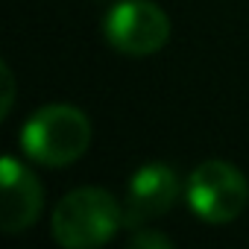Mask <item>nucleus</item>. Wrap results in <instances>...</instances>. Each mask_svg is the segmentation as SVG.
<instances>
[{
	"instance_id": "obj_1",
	"label": "nucleus",
	"mask_w": 249,
	"mask_h": 249,
	"mask_svg": "<svg viewBox=\"0 0 249 249\" xmlns=\"http://www.w3.org/2000/svg\"><path fill=\"white\" fill-rule=\"evenodd\" d=\"M91 120L82 108L68 103L41 106L21 129V150L27 159L44 167H68L91 147Z\"/></svg>"
},
{
	"instance_id": "obj_6",
	"label": "nucleus",
	"mask_w": 249,
	"mask_h": 249,
	"mask_svg": "<svg viewBox=\"0 0 249 249\" xmlns=\"http://www.w3.org/2000/svg\"><path fill=\"white\" fill-rule=\"evenodd\" d=\"M0 188H3L0 229L6 234H18L36 226L44 208V191L36 173L27 164H21L15 156H3V161H0Z\"/></svg>"
},
{
	"instance_id": "obj_5",
	"label": "nucleus",
	"mask_w": 249,
	"mask_h": 249,
	"mask_svg": "<svg viewBox=\"0 0 249 249\" xmlns=\"http://www.w3.org/2000/svg\"><path fill=\"white\" fill-rule=\"evenodd\" d=\"M179 191H182V182L170 164L150 161V164L138 167L129 179L126 199H123V220H126V226L138 229V226L167 214L173 208V202L179 199Z\"/></svg>"
},
{
	"instance_id": "obj_8",
	"label": "nucleus",
	"mask_w": 249,
	"mask_h": 249,
	"mask_svg": "<svg viewBox=\"0 0 249 249\" xmlns=\"http://www.w3.org/2000/svg\"><path fill=\"white\" fill-rule=\"evenodd\" d=\"M0 71H3V100H0V117H6V114H9V108H12L15 79H12V71H9V65H6V62L0 65Z\"/></svg>"
},
{
	"instance_id": "obj_7",
	"label": "nucleus",
	"mask_w": 249,
	"mask_h": 249,
	"mask_svg": "<svg viewBox=\"0 0 249 249\" xmlns=\"http://www.w3.org/2000/svg\"><path fill=\"white\" fill-rule=\"evenodd\" d=\"M132 246H141V249H167L173 246V240L161 231H153V229H141L132 234Z\"/></svg>"
},
{
	"instance_id": "obj_2",
	"label": "nucleus",
	"mask_w": 249,
	"mask_h": 249,
	"mask_svg": "<svg viewBox=\"0 0 249 249\" xmlns=\"http://www.w3.org/2000/svg\"><path fill=\"white\" fill-rule=\"evenodd\" d=\"M53 237L65 249H94L114 237L123 220V205L103 188H76L59 199L50 217Z\"/></svg>"
},
{
	"instance_id": "obj_4",
	"label": "nucleus",
	"mask_w": 249,
	"mask_h": 249,
	"mask_svg": "<svg viewBox=\"0 0 249 249\" xmlns=\"http://www.w3.org/2000/svg\"><path fill=\"white\" fill-rule=\"evenodd\" d=\"M106 41L126 56H153L170 38V18L153 0H120L103 21Z\"/></svg>"
},
{
	"instance_id": "obj_3",
	"label": "nucleus",
	"mask_w": 249,
	"mask_h": 249,
	"mask_svg": "<svg viewBox=\"0 0 249 249\" xmlns=\"http://www.w3.org/2000/svg\"><path fill=\"white\" fill-rule=\"evenodd\" d=\"M185 196L199 220L211 226H223L243 214L249 202V182L234 164L223 159H208L196 164L194 173L188 176Z\"/></svg>"
}]
</instances>
